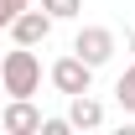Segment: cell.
Returning a JSON list of instances; mask_svg holds the SVG:
<instances>
[{
	"mask_svg": "<svg viewBox=\"0 0 135 135\" xmlns=\"http://www.w3.org/2000/svg\"><path fill=\"white\" fill-rule=\"evenodd\" d=\"M73 52H78L88 68H104L114 57V31H109V26H83V31L73 36Z\"/></svg>",
	"mask_w": 135,
	"mask_h": 135,
	"instance_id": "277c9868",
	"label": "cell"
},
{
	"mask_svg": "<svg viewBox=\"0 0 135 135\" xmlns=\"http://www.w3.org/2000/svg\"><path fill=\"white\" fill-rule=\"evenodd\" d=\"M68 119H73V130H99L104 125V104L94 94H73L68 99Z\"/></svg>",
	"mask_w": 135,
	"mask_h": 135,
	"instance_id": "8992f818",
	"label": "cell"
},
{
	"mask_svg": "<svg viewBox=\"0 0 135 135\" xmlns=\"http://www.w3.org/2000/svg\"><path fill=\"white\" fill-rule=\"evenodd\" d=\"M0 130L5 135H36L42 130V109H36L31 99H11L0 109Z\"/></svg>",
	"mask_w": 135,
	"mask_h": 135,
	"instance_id": "5b68a950",
	"label": "cell"
},
{
	"mask_svg": "<svg viewBox=\"0 0 135 135\" xmlns=\"http://www.w3.org/2000/svg\"><path fill=\"white\" fill-rule=\"evenodd\" d=\"M52 26H57V21H52L47 11H42V5L31 0V5H26V11H21V16L11 21V26H5V31L16 36V47H42V42L52 36Z\"/></svg>",
	"mask_w": 135,
	"mask_h": 135,
	"instance_id": "3957f363",
	"label": "cell"
},
{
	"mask_svg": "<svg viewBox=\"0 0 135 135\" xmlns=\"http://www.w3.org/2000/svg\"><path fill=\"white\" fill-rule=\"evenodd\" d=\"M0 88L11 99H31L36 88H42V62H36L31 47H16V52L0 57Z\"/></svg>",
	"mask_w": 135,
	"mask_h": 135,
	"instance_id": "6da1fadb",
	"label": "cell"
},
{
	"mask_svg": "<svg viewBox=\"0 0 135 135\" xmlns=\"http://www.w3.org/2000/svg\"><path fill=\"white\" fill-rule=\"evenodd\" d=\"M26 5H31V0H0V26H11V21H16Z\"/></svg>",
	"mask_w": 135,
	"mask_h": 135,
	"instance_id": "30bf717a",
	"label": "cell"
},
{
	"mask_svg": "<svg viewBox=\"0 0 135 135\" xmlns=\"http://www.w3.org/2000/svg\"><path fill=\"white\" fill-rule=\"evenodd\" d=\"M68 130H73V119H68V114H52V119H42L36 135H68Z\"/></svg>",
	"mask_w": 135,
	"mask_h": 135,
	"instance_id": "9c48e42d",
	"label": "cell"
},
{
	"mask_svg": "<svg viewBox=\"0 0 135 135\" xmlns=\"http://www.w3.org/2000/svg\"><path fill=\"white\" fill-rule=\"evenodd\" d=\"M36 5H42L52 21H73L78 11H83V0H36Z\"/></svg>",
	"mask_w": 135,
	"mask_h": 135,
	"instance_id": "ba28073f",
	"label": "cell"
},
{
	"mask_svg": "<svg viewBox=\"0 0 135 135\" xmlns=\"http://www.w3.org/2000/svg\"><path fill=\"white\" fill-rule=\"evenodd\" d=\"M130 52H135V31H130Z\"/></svg>",
	"mask_w": 135,
	"mask_h": 135,
	"instance_id": "8fae6325",
	"label": "cell"
},
{
	"mask_svg": "<svg viewBox=\"0 0 135 135\" xmlns=\"http://www.w3.org/2000/svg\"><path fill=\"white\" fill-rule=\"evenodd\" d=\"M114 104L125 109V114H135V62L119 73V83H114Z\"/></svg>",
	"mask_w": 135,
	"mask_h": 135,
	"instance_id": "52a82bcc",
	"label": "cell"
},
{
	"mask_svg": "<svg viewBox=\"0 0 135 135\" xmlns=\"http://www.w3.org/2000/svg\"><path fill=\"white\" fill-rule=\"evenodd\" d=\"M52 88L68 94V99H73V94H88V88H94V68H88L78 52H68V57L52 62Z\"/></svg>",
	"mask_w": 135,
	"mask_h": 135,
	"instance_id": "7a4b0ae2",
	"label": "cell"
}]
</instances>
